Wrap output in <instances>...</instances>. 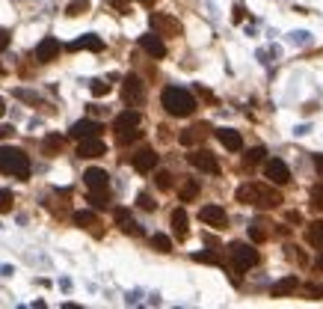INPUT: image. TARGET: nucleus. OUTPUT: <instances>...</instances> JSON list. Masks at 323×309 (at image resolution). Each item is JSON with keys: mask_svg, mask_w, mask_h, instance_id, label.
Here are the masks:
<instances>
[{"mask_svg": "<svg viewBox=\"0 0 323 309\" xmlns=\"http://www.w3.org/2000/svg\"><path fill=\"white\" fill-rule=\"evenodd\" d=\"M137 125H139V110H125V113H119V116H116V122H113V128H116V131L137 128Z\"/></svg>", "mask_w": 323, "mask_h": 309, "instance_id": "nucleus-23", "label": "nucleus"}, {"mask_svg": "<svg viewBox=\"0 0 323 309\" xmlns=\"http://www.w3.org/2000/svg\"><path fill=\"white\" fill-rule=\"evenodd\" d=\"M107 155V146L101 137H86V140H77V158H101Z\"/></svg>", "mask_w": 323, "mask_h": 309, "instance_id": "nucleus-12", "label": "nucleus"}, {"mask_svg": "<svg viewBox=\"0 0 323 309\" xmlns=\"http://www.w3.org/2000/svg\"><path fill=\"white\" fill-rule=\"evenodd\" d=\"M101 131H104L101 122L80 119V122H74V125L68 128V137H71V140H86V137H101Z\"/></svg>", "mask_w": 323, "mask_h": 309, "instance_id": "nucleus-9", "label": "nucleus"}, {"mask_svg": "<svg viewBox=\"0 0 323 309\" xmlns=\"http://www.w3.org/2000/svg\"><path fill=\"white\" fill-rule=\"evenodd\" d=\"M83 182H86L89 190H110V176H107V170L92 167V170L83 173Z\"/></svg>", "mask_w": 323, "mask_h": 309, "instance_id": "nucleus-15", "label": "nucleus"}, {"mask_svg": "<svg viewBox=\"0 0 323 309\" xmlns=\"http://www.w3.org/2000/svg\"><path fill=\"white\" fill-rule=\"evenodd\" d=\"M187 161H190V167H196V170H202V173H208V176H220V161H217V155H211L208 149H193V152L187 155Z\"/></svg>", "mask_w": 323, "mask_h": 309, "instance_id": "nucleus-6", "label": "nucleus"}, {"mask_svg": "<svg viewBox=\"0 0 323 309\" xmlns=\"http://www.w3.org/2000/svg\"><path fill=\"white\" fill-rule=\"evenodd\" d=\"M264 176H267L273 185H288V182H291V170H288V164L279 161V158H270V161L264 164Z\"/></svg>", "mask_w": 323, "mask_h": 309, "instance_id": "nucleus-11", "label": "nucleus"}, {"mask_svg": "<svg viewBox=\"0 0 323 309\" xmlns=\"http://www.w3.org/2000/svg\"><path fill=\"white\" fill-rule=\"evenodd\" d=\"M137 205H139V208H145V211H154V208H157V202H154V199H151V196H148L145 190H142V193L137 196Z\"/></svg>", "mask_w": 323, "mask_h": 309, "instance_id": "nucleus-36", "label": "nucleus"}, {"mask_svg": "<svg viewBox=\"0 0 323 309\" xmlns=\"http://www.w3.org/2000/svg\"><path fill=\"white\" fill-rule=\"evenodd\" d=\"M300 220H303L300 211H288V223H300Z\"/></svg>", "mask_w": 323, "mask_h": 309, "instance_id": "nucleus-44", "label": "nucleus"}, {"mask_svg": "<svg viewBox=\"0 0 323 309\" xmlns=\"http://www.w3.org/2000/svg\"><path fill=\"white\" fill-rule=\"evenodd\" d=\"M243 18H246V6L237 3V6H234V21H243Z\"/></svg>", "mask_w": 323, "mask_h": 309, "instance_id": "nucleus-42", "label": "nucleus"}, {"mask_svg": "<svg viewBox=\"0 0 323 309\" xmlns=\"http://www.w3.org/2000/svg\"><path fill=\"white\" fill-rule=\"evenodd\" d=\"M0 74H3V71H0Z\"/></svg>", "mask_w": 323, "mask_h": 309, "instance_id": "nucleus-50", "label": "nucleus"}, {"mask_svg": "<svg viewBox=\"0 0 323 309\" xmlns=\"http://www.w3.org/2000/svg\"><path fill=\"white\" fill-rule=\"evenodd\" d=\"M217 140H220L229 152H240V149H243V137H240V131H234V128H220V131H217Z\"/></svg>", "mask_w": 323, "mask_h": 309, "instance_id": "nucleus-18", "label": "nucleus"}, {"mask_svg": "<svg viewBox=\"0 0 323 309\" xmlns=\"http://www.w3.org/2000/svg\"><path fill=\"white\" fill-rule=\"evenodd\" d=\"M237 202L255 205V208H279L285 199H282V193L276 187H267V185L252 182V185H240L237 187Z\"/></svg>", "mask_w": 323, "mask_h": 309, "instance_id": "nucleus-1", "label": "nucleus"}, {"mask_svg": "<svg viewBox=\"0 0 323 309\" xmlns=\"http://www.w3.org/2000/svg\"><path fill=\"white\" fill-rule=\"evenodd\" d=\"M139 48H142L148 57H154V60H163V57H166V45H163V39H160L157 33L139 36Z\"/></svg>", "mask_w": 323, "mask_h": 309, "instance_id": "nucleus-13", "label": "nucleus"}, {"mask_svg": "<svg viewBox=\"0 0 323 309\" xmlns=\"http://www.w3.org/2000/svg\"><path fill=\"white\" fill-rule=\"evenodd\" d=\"M74 223L83 226V229H89V232H98V235H101V220H98V214H92V211H74Z\"/></svg>", "mask_w": 323, "mask_h": 309, "instance_id": "nucleus-21", "label": "nucleus"}, {"mask_svg": "<svg viewBox=\"0 0 323 309\" xmlns=\"http://www.w3.org/2000/svg\"><path fill=\"white\" fill-rule=\"evenodd\" d=\"M264 155H267V152H264L261 146H255V149H249V152H246V158H243V161L252 167V164H261V161H264Z\"/></svg>", "mask_w": 323, "mask_h": 309, "instance_id": "nucleus-32", "label": "nucleus"}, {"mask_svg": "<svg viewBox=\"0 0 323 309\" xmlns=\"http://www.w3.org/2000/svg\"><path fill=\"white\" fill-rule=\"evenodd\" d=\"M160 104L169 116H193V110H196V98L184 86H166L160 92Z\"/></svg>", "mask_w": 323, "mask_h": 309, "instance_id": "nucleus-2", "label": "nucleus"}, {"mask_svg": "<svg viewBox=\"0 0 323 309\" xmlns=\"http://www.w3.org/2000/svg\"><path fill=\"white\" fill-rule=\"evenodd\" d=\"M172 185H175V176L166 173V170H160V173H157V187H160V190H169Z\"/></svg>", "mask_w": 323, "mask_h": 309, "instance_id": "nucleus-33", "label": "nucleus"}, {"mask_svg": "<svg viewBox=\"0 0 323 309\" xmlns=\"http://www.w3.org/2000/svg\"><path fill=\"white\" fill-rule=\"evenodd\" d=\"M196 196H199V182L196 179H184L181 187H178V199L181 202H193Z\"/></svg>", "mask_w": 323, "mask_h": 309, "instance_id": "nucleus-24", "label": "nucleus"}, {"mask_svg": "<svg viewBox=\"0 0 323 309\" xmlns=\"http://www.w3.org/2000/svg\"><path fill=\"white\" fill-rule=\"evenodd\" d=\"M56 54H59V42L53 36H45L39 42V48H36V60L39 62H50V60H56Z\"/></svg>", "mask_w": 323, "mask_h": 309, "instance_id": "nucleus-17", "label": "nucleus"}, {"mask_svg": "<svg viewBox=\"0 0 323 309\" xmlns=\"http://www.w3.org/2000/svg\"><path fill=\"white\" fill-rule=\"evenodd\" d=\"M15 95H18L21 101H30V104H36V101H39V95H36V92H27V89H15Z\"/></svg>", "mask_w": 323, "mask_h": 309, "instance_id": "nucleus-40", "label": "nucleus"}, {"mask_svg": "<svg viewBox=\"0 0 323 309\" xmlns=\"http://www.w3.org/2000/svg\"><path fill=\"white\" fill-rule=\"evenodd\" d=\"M139 3H154V0H139Z\"/></svg>", "mask_w": 323, "mask_h": 309, "instance_id": "nucleus-49", "label": "nucleus"}, {"mask_svg": "<svg viewBox=\"0 0 323 309\" xmlns=\"http://www.w3.org/2000/svg\"><path fill=\"white\" fill-rule=\"evenodd\" d=\"M151 30L163 39V36H181L184 33V27H181V21L178 18H172V15H166V12H151Z\"/></svg>", "mask_w": 323, "mask_h": 309, "instance_id": "nucleus-5", "label": "nucleus"}, {"mask_svg": "<svg viewBox=\"0 0 323 309\" xmlns=\"http://www.w3.org/2000/svg\"><path fill=\"white\" fill-rule=\"evenodd\" d=\"M89 202H92V208H107L110 205V190H92Z\"/></svg>", "mask_w": 323, "mask_h": 309, "instance_id": "nucleus-27", "label": "nucleus"}, {"mask_svg": "<svg viewBox=\"0 0 323 309\" xmlns=\"http://www.w3.org/2000/svg\"><path fill=\"white\" fill-rule=\"evenodd\" d=\"M199 220L208 223V226H214V229H226L229 226V214H226L223 205H202L199 208Z\"/></svg>", "mask_w": 323, "mask_h": 309, "instance_id": "nucleus-8", "label": "nucleus"}, {"mask_svg": "<svg viewBox=\"0 0 323 309\" xmlns=\"http://www.w3.org/2000/svg\"><path fill=\"white\" fill-rule=\"evenodd\" d=\"M122 95H125V101H131L134 107H139L145 101V83L137 74H128L125 83H122Z\"/></svg>", "mask_w": 323, "mask_h": 309, "instance_id": "nucleus-7", "label": "nucleus"}, {"mask_svg": "<svg viewBox=\"0 0 323 309\" xmlns=\"http://www.w3.org/2000/svg\"><path fill=\"white\" fill-rule=\"evenodd\" d=\"M116 140H119L122 146H128V143H137V140H142V131H139V125H137V128H125V131H116Z\"/></svg>", "mask_w": 323, "mask_h": 309, "instance_id": "nucleus-26", "label": "nucleus"}, {"mask_svg": "<svg viewBox=\"0 0 323 309\" xmlns=\"http://www.w3.org/2000/svg\"><path fill=\"white\" fill-rule=\"evenodd\" d=\"M151 247H154L157 253H169V250H172V241H169V235H160V232H157V235H151Z\"/></svg>", "mask_w": 323, "mask_h": 309, "instance_id": "nucleus-28", "label": "nucleus"}, {"mask_svg": "<svg viewBox=\"0 0 323 309\" xmlns=\"http://www.w3.org/2000/svg\"><path fill=\"white\" fill-rule=\"evenodd\" d=\"M187 223H190V220H187V211H184V208H175V211H172V232H175L178 241L187 238Z\"/></svg>", "mask_w": 323, "mask_h": 309, "instance_id": "nucleus-22", "label": "nucleus"}, {"mask_svg": "<svg viewBox=\"0 0 323 309\" xmlns=\"http://www.w3.org/2000/svg\"><path fill=\"white\" fill-rule=\"evenodd\" d=\"M193 259L196 262H208V265H220V256H214V253H196Z\"/></svg>", "mask_w": 323, "mask_h": 309, "instance_id": "nucleus-39", "label": "nucleus"}, {"mask_svg": "<svg viewBox=\"0 0 323 309\" xmlns=\"http://www.w3.org/2000/svg\"><path fill=\"white\" fill-rule=\"evenodd\" d=\"M249 238H252V244H264V241H267L264 223H252V226H249Z\"/></svg>", "mask_w": 323, "mask_h": 309, "instance_id": "nucleus-29", "label": "nucleus"}, {"mask_svg": "<svg viewBox=\"0 0 323 309\" xmlns=\"http://www.w3.org/2000/svg\"><path fill=\"white\" fill-rule=\"evenodd\" d=\"M306 238H309V244H312V247L323 250V220L309 223V229H306Z\"/></svg>", "mask_w": 323, "mask_h": 309, "instance_id": "nucleus-25", "label": "nucleus"}, {"mask_svg": "<svg viewBox=\"0 0 323 309\" xmlns=\"http://www.w3.org/2000/svg\"><path fill=\"white\" fill-rule=\"evenodd\" d=\"M68 51H104V39L101 36H95V33H86V36H80V39H74L71 45H68Z\"/></svg>", "mask_w": 323, "mask_h": 309, "instance_id": "nucleus-16", "label": "nucleus"}, {"mask_svg": "<svg viewBox=\"0 0 323 309\" xmlns=\"http://www.w3.org/2000/svg\"><path fill=\"white\" fill-rule=\"evenodd\" d=\"M12 205H15L12 190H0V214H9V211H12Z\"/></svg>", "mask_w": 323, "mask_h": 309, "instance_id": "nucleus-31", "label": "nucleus"}, {"mask_svg": "<svg viewBox=\"0 0 323 309\" xmlns=\"http://www.w3.org/2000/svg\"><path fill=\"white\" fill-rule=\"evenodd\" d=\"M312 208L315 211L323 208V187H312Z\"/></svg>", "mask_w": 323, "mask_h": 309, "instance_id": "nucleus-38", "label": "nucleus"}, {"mask_svg": "<svg viewBox=\"0 0 323 309\" xmlns=\"http://www.w3.org/2000/svg\"><path fill=\"white\" fill-rule=\"evenodd\" d=\"M3 113H6V101L0 98V116H3Z\"/></svg>", "mask_w": 323, "mask_h": 309, "instance_id": "nucleus-48", "label": "nucleus"}, {"mask_svg": "<svg viewBox=\"0 0 323 309\" xmlns=\"http://www.w3.org/2000/svg\"><path fill=\"white\" fill-rule=\"evenodd\" d=\"M0 173L15 179H30V158L15 146H0Z\"/></svg>", "mask_w": 323, "mask_h": 309, "instance_id": "nucleus-3", "label": "nucleus"}, {"mask_svg": "<svg viewBox=\"0 0 323 309\" xmlns=\"http://www.w3.org/2000/svg\"><path fill=\"white\" fill-rule=\"evenodd\" d=\"M315 268H318V271H323V253H321V256H318V262H315Z\"/></svg>", "mask_w": 323, "mask_h": 309, "instance_id": "nucleus-47", "label": "nucleus"}, {"mask_svg": "<svg viewBox=\"0 0 323 309\" xmlns=\"http://www.w3.org/2000/svg\"><path fill=\"white\" fill-rule=\"evenodd\" d=\"M297 286H300V280H297V277H285V280L273 283L270 298H288V295H294V292H297Z\"/></svg>", "mask_w": 323, "mask_h": 309, "instance_id": "nucleus-20", "label": "nucleus"}, {"mask_svg": "<svg viewBox=\"0 0 323 309\" xmlns=\"http://www.w3.org/2000/svg\"><path fill=\"white\" fill-rule=\"evenodd\" d=\"M315 167H318V173L323 176V155H315Z\"/></svg>", "mask_w": 323, "mask_h": 309, "instance_id": "nucleus-46", "label": "nucleus"}, {"mask_svg": "<svg viewBox=\"0 0 323 309\" xmlns=\"http://www.w3.org/2000/svg\"><path fill=\"white\" fill-rule=\"evenodd\" d=\"M291 45H312V33H306V30L291 33Z\"/></svg>", "mask_w": 323, "mask_h": 309, "instance_id": "nucleus-37", "label": "nucleus"}, {"mask_svg": "<svg viewBox=\"0 0 323 309\" xmlns=\"http://www.w3.org/2000/svg\"><path fill=\"white\" fill-rule=\"evenodd\" d=\"M157 161H160V155L154 152V149H139V152H134L131 155V164H134V170L137 173H151L154 167H157Z\"/></svg>", "mask_w": 323, "mask_h": 309, "instance_id": "nucleus-10", "label": "nucleus"}, {"mask_svg": "<svg viewBox=\"0 0 323 309\" xmlns=\"http://www.w3.org/2000/svg\"><path fill=\"white\" fill-rule=\"evenodd\" d=\"M229 259H231L234 271L243 274V271H249V268L258 265V250H255L252 244H240V241H237V244L229 247Z\"/></svg>", "mask_w": 323, "mask_h": 309, "instance_id": "nucleus-4", "label": "nucleus"}, {"mask_svg": "<svg viewBox=\"0 0 323 309\" xmlns=\"http://www.w3.org/2000/svg\"><path fill=\"white\" fill-rule=\"evenodd\" d=\"M62 143H65L62 137H47V140H45L42 146H45V152L50 155V152H59V149H62Z\"/></svg>", "mask_w": 323, "mask_h": 309, "instance_id": "nucleus-35", "label": "nucleus"}, {"mask_svg": "<svg viewBox=\"0 0 323 309\" xmlns=\"http://www.w3.org/2000/svg\"><path fill=\"white\" fill-rule=\"evenodd\" d=\"M116 223H119V229L122 232H128V235H139L142 229L137 226V220L131 217V211L128 208H116Z\"/></svg>", "mask_w": 323, "mask_h": 309, "instance_id": "nucleus-19", "label": "nucleus"}, {"mask_svg": "<svg viewBox=\"0 0 323 309\" xmlns=\"http://www.w3.org/2000/svg\"><path fill=\"white\" fill-rule=\"evenodd\" d=\"M306 295H309L312 301H318V298H323V286H318V283H315V286H306Z\"/></svg>", "mask_w": 323, "mask_h": 309, "instance_id": "nucleus-41", "label": "nucleus"}, {"mask_svg": "<svg viewBox=\"0 0 323 309\" xmlns=\"http://www.w3.org/2000/svg\"><path fill=\"white\" fill-rule=\"evenodd\" d=\"M89 9V0H71L68 6H65V15H71V18H77V15H83Z\"/></svg>", "mask_w": 323, "mask_h": 309, "instance_id": "nucleus-30", "label": "nucleus"}, {"mask_svg": "<svg viewBox=\"0 0 323 309\" xmlns=\"http://www.w3.org/2000/svg\"><path fill=\"white\" fill-rule=\"evenodd\" d=\"M208 125L205 122H196V125H190V128H184L181 134H178V143L181 146H196V143H202L205 137H208Z\"/></svg>", "mask_w": 323, "mask_h": 309, "instance_id": "nucleus-14", "label": "nucleus"}, {"mask_svg": "<svg viewBox=\"0 0 323 309\" xmlns=\"http://www.w3.org/2000/svg\"><path fill=\"white\" fill-rule=\"evenodd\" d=\"M6 45H9V33H6V30H0V54L6 51Z\"/></svg>", "mask_w": 323, "mask_h": 309, "instance_id": "nucleus-43", "label": "nucleus"}, {"mask_svg": "<svg viewBox=\"0 0 323 309\" xmlns=\"http://www.w3.org/2000/svg\"><path fill=\"white\" fill-rule=\"evenodd\" d=\"M12 134H15V131H12L9 125H0V140H6V137H12Z\"/></svg>", "mask_w": 323, "mask_h": 309, "instance_id": "nucleus-45", "label": "nucleus"}, {"mask_svg": "<svg viewBox=\"0 0 323 309\" xmlns=\"http://www.w3.org/2000/svg\"><path fill=\"white\" fill-rule=\"evenodd\" d=\"M89 89H92V95H95V98H101V95H107V92H110V83H107V80H92V83H89Z\"/></svg>", "mask_w": 323, "mask_h": 309, "instance_id": "nucleus-34", "label": "nucleus"}]
</instances>
